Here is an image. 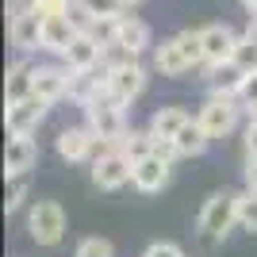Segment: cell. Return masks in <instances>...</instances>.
Segmentation results:
<instances>
[{
    "instance_id": "13",
    "label": "cell",
    "mask_w": 257,
    "mask_h": 257,
    "mask_svg": "<svg viewBox=\"0 0 257 257\" xmlns=\"http://www.w3.org/2000/svg\"><path fill=\"white\" fill-rule=\"evenodd\" d=\"M73 85V69L69 65H39L35 69V96H43L46 104L50 100H62Z\"/></svg>"
},
{
    "instance_id": "35",
    "label": "cell",
    "mask_w": 257,
    "mask_h": 257,
    "mask_svg": "<svg viewBox=\"0 0 257 257\" xmlns=\"http://www.w3.org/2000/svg\"><path fill=\"white\" fill-rule=\"evenodd\" d=\"M249 107V123H257V104H246Z\"/></svg>"
},
{
    "instance_id": "15",
    "label": "cell",
    "mask_w": 257,
    "mask_h": 257,
    "mask_svg": "<svg viewBox=\"0 0 257 257\" xmlns=\"http://www.w3.org/2000/svg\"><path fill=\"white\" fill-rule=\"evenodd\" d=\"M35 161H39V146H35L31 135H12L8 150H4V169L8 173H31Z\"/></svg>"
},
{
    "instance_id": "29",
    "label": "cell",
    "mask_w": 257,
    "mask_h": 257,
    "mask_svg": "<svg viewBox=\"0 0 257 257\" xmlns=\"http://www.w3.org/2000/svg\"><path fill=\"white\" fill-rule=\"evenodd\" d=\"M81 4H85L96 20H100V16H123V8H127L123 0H81Z\"/></svg>"
},
{
    "instance_id": "14",
    "label": "cell",
    "mask_w": 257,
    "mask_h": 257,
    "mask_svg": "<svg viewBox=\"0 0 257 257\" xmlns=\"http://www.w3.org/2000/svg\"><path fill=\"white\" fill-rule=\"evenodd\" d=\"M242 81H246V69L238 62H223V65H211V69H207V88H211V96L234 100L238 92H242Z\"/></svg>"
},
{
    "instance_id": "25",
    "label": "cell",
    "mask_w": 257,
    "mask_h": 257,
    "mask_svg": "<svg viewBox=\"0 0 257 257\" xmlns=\"http://www.w3.org/2000/svg\"><path fill=\"white\" fill-rule=\"evenodd\" d=\"M69 23L77 27V35H92V27H96V16L81 4V0H73V8H69Z\"/></svg>"
},
{
    "instance_id": "19",
    "label": "cell",
    "mask_w": 257,
    "mask_h": 257,
    "mask_svg": "<svg viewBox=\"0 0 257 257\" xmlns=\"http://www.w3.org/2000/svg\"><path fill=\"white\" fill-rule=\"evenodd\" d=\"M115 46H123V50H131V54H142L146 46H150V27H146L142 20H135V16H119Z\"/></svg>"
},
{
    "instance_id": "26",
    "label": "cell",
    "mask_w": 257,
    "mask_h": 257,
    "mask_svg": "<svg viewBox=\"0 0 257 257\" xmlns=\"http://www.w3.org/2000/svg\"><path fill=\"white\" fill-rule=\"evenodd\" d=\"M234 62L242 65V69H246V73H257V43H253V39H238Z\"/></svg>"
},
{
    "instance_id": "17",
    "label": "cell",
    "mask_w": 257,
    "mask_h": 257,
    "mask_svg": "<svg viewBox=\"0 0 257 257\" xmlns=\"http://www.w3.org/2000/svg\"><path fill=\"white\" fill-rule=\"evenodd\" d=\"M73 39H77V27L69 23V16H50V20H43V50L65 54Z\"/></svg>"
},
{
    "instance_id": "8",
    "label": "cell",
    "mask_w": 257,
    "mask_h": 257,
    "mask_svg": "<svg viewBox=\"0 0 257 257\" xmlns=\"http://www.w3.org/2000/svg\"><path fill=\"white\" fill-rule=\"evenodd\" d=\"M8 39H12V46H20V50H43V16H39L31 4L16 8L12 20H8Z\"/></svg>"
},
{
    "instance_id": "20",
    "label": "cell",
    "mask_w": 257,
    "mask_h": 257,
    "mask_svg": "<svg viewBox=\"0 0 257 257\" xmlns=\"http://www.w3.org/2000/svg\"><path fill=\"white\" fill-rule=\"evenodd\" d=\"M23 96H35V69L27 62H16L8 69V81H4V100L16 104V100H23Z\"/></svg>"
},
{
    "instance_id": "10",
    "label": "cell",
    "mask_w": 257,
    "mask_h": 257,
    "mask_svg": "<svg viewBox=\"0 0 257 257\" xmlns=\"http://www.w3.org/2000/svg\"><path fill=\"white\" fill-rule=\"evenodd\" d=\"M200 127L211 135V139H223V135H230L234 131V123H238V107H234V100H226V96H211L204 107H200Z\"/></svg>"
},
{
    "instance_id": "5",
    "label": "cell",
    "mask_w": 257,
    "mask_h": 257,
    "mask_svg": "<svg viewBox=\"0 0 257 257\" xmlns=\"http://www.w3.org/2000/svg\"><path fill=\"white\" fill-rule=\"evenodd\" d=\"M142 88H146V69L139 65V58L115 65V69H107V96L115 100V104L127 107L131 100L142 96Z\"/></svg>"
},
{
    "instance_id": "34",
    "label": "cell",
    "mask_w": 257,
    "mask_h": 257,
    "mask_svg": "<svg viewBox=\"0 0 257 257\" xmlns=\"http://www.w3.org/2000/svg\"><path fill=\"white\" fill-rule=\"evenodd\" d=\"M246 39H253V43H257V20L249 23V31H246Z\"/></svg>"
},
{
    "instance_id": "18",
    "label": "cell",
    "mask_w": 257,
    "mask_h": 257,
    "mask_svg": "<svg viewBox=\"0 0 257 257\" xmlns=\"http://www.w3.org/2000/svg\"><path fill=\"white\" fill-rule=\"evenodd\" d=\"M188 119H192V115H188L184 107H177V104L158 107V111L150 115V135H154V139H177Z\"/></svg>"
},
{
    "instance_id": "36",
    "label": "cell",
    "mask_w": 257,
    "mask_h": 257,
    "mask_svg": "<svg viewBox=\"0 0 257 257\" xmlns=\"http://www.w3.org/2000/svg\"><path fill=\"white\" fill-rule=\"evenodd\" d=\"M242 4H246V8L253 12V16H257V0H242Z\"/></svg>"
},
{
    "instance_id": "7",
    "label": "cell",
    "mask_w": 257,
    "mask_h": 257,
    "mask_svg": "<svg viewBox=\"0 0 257 257\" xmlns=\"http://www.w3.org/2000/svg\"><path fill=\"white\" fill-rule=\"evenodd\" d=\"M200 39H204V65H223V62H234V50H238V35L234 27L226 23H207L200 27Z\"/></svg>"
},
{
    "instance_id": "28",
    "label": "cell",
    "mask_w": 257,
    "mask_h": 257,
    "mask_svg": "<svg viewBox=\"0 0 257 257\" xmlns=\"http://www.w3.org/2000/svg\"><path fill=\"white\" fill-rule=\"evenodd\" d=\"M43 20H50V16H69V8H73V0H27Z\"/></svg>"
},
{
    "instance_id": "2",
    "label": "cell",
    "mask_w": 257,
    "mask_h": 257,
    "mask_svg": "<svg viewBox=\"0 0 257 257\" xmlns=\"http://www.w3.org/2000/svg\"><path fill=\"white\" fill-rule=\"evenodd\" d=\"M85 115H88V127L96 131V139L111 142V146H119V139L127 135V123H123V104H115V100L107 96H96L85 104Z\"/></svg>"
},
{
    "instance_id": "9",
    "label": "cell",
    "mask_w": 257,
    "mask_h": 257,
    "mask_svg": "<svg viewBox=\"0 0 257 257\" xmlns=\"http://www.w3.org/2000/svg\"><path fill=\"white\" fill-rule=\"evenodd\" d=\"M43 115H46L43 96H23V100H16V104H8L4 127H8V135H31V131L43 123Z\"/></svg>"
},
{
    "instance_id": "23",
    "label": "cell",
    "mask_w": 257,
    "mask_h": 257,
    "mask_svg": "<svg viewBox=\"0 0 257 257\" xmlns=\"http://www.w3.org/2000/svg\"><path fill=\"white\" fill-rule=\"evenodd\" d=\"M238 223L246 230H257V192H238Z\"/></svg>"
},
{
    "instance_id": "24",
    "label": "cell",
    "mask_w": 257,
    "mask_h": 257,
    "mask_svg": "<svg viewBox=\"0 0 257 257\" xmlns=\"http://www.w3.org/2000/svg\"><path fill=\"white\" fill-rule=\"evenodd\" d=\"M27 196V173H8V192H4V207L16 211Z\"/></svg>"
},
{
    "instance_id": "11",
    "label": "cell",
    "mask_w": 257,
    "mask_h": 257,
    "mask_svg": "<svg viewBox=\"0 0 257 257\" xmlns=\"http://www.w3.org/2000/svg\"><path fill=\"white\" fill-rule=\"evenodd\" d=\"M62 62L69 65L73 73H88V69L104 65V43L92 39V35H77L73 43H69V50L62 54Z\"/></svg>"
},
{
    "instance_id": "6",
    "label": "cell",
    "mask_w": 257,
    "mask_h": 257,
    "mask_svg": "<svg viewBox=\"0 0 257 257\" xmlns=\"http://www.w3.org/2000/svg\"><path fill=\"white\" fill-rule=\"evenodd\" d=\"M104 150H111V142L96 139L92 127H65L62 135H58V154H62L65 161H85V158L104 154Z\"/></svg>"
},
{
    "instance_id": "21",
    "label": "cell",
    "mask_w": 257,
    "mask_h": 257,
    "mask_svg": "<svg viewBox=\"0 0 257 257\" xmlns=\"http://www.w3.org/2000/svg\"><path fill=\"white\" fill-rule=\"evenodd\" d=\"M173 142H177V154H181V158H200V154L207 150L211 135L200 127V119H188V123L181 127V135H177Z\"/></svg>"
},
{
    "instance_id": "37",
    "label": "cell",
    "mask_w": 257,
    "mask_h": 257,
    "mask_svg": "<svg viewBox=\"0 0 257 257\" xmlns=\"http://www.w3.org/2000/svg\"><path fill=\"white\" fill-rule=\"evenodd\" d=\"M123 4H127V8H135V4H142V0H123Z\"/></svg>"
},
{
    "instance_id": "3",
    "label": "cell",
    "mask_w": 257,
    "mask_h": 257,
    "mask_svg": "<svg viewBox=\"0 0 257 257\" xmlns=\"http://www.w3.org/2000/svg\"><path fill=\"white\" fill-rule=\"evenodd\" d=\"M131 173H135V161L119 150V146L96 154V161H92V184H96V188H104V192L123 188V184L131 181Z\"/></svg>"
},
{
    "instance_id": "30",
    "label": "cell",
    "mask_w": 257,
    "mask_h": 257,
    "mask_svg": "<svg viewBox=\"0 0 257 257\" xmlns=\"http://www.w3.org/2000/svg\"><path fill=\"white\" fill-rule=\"evenodd\" d=\"M142 257H184V253H181L177 242H154V246H146Z\"/></svg>"
},
{
    "instance_id": "12",
    "label": "cell",
    "mask_w": 257,
    "mask_h": 257,
    "mask_svg": "<svg viewBox=\"0 0 257 257\" xmlns=\"http://www.w3.org/2000/svg\"><path fill=\"white\" fill-rule=\"evenodd\" d=\"M131 184L139 192H161L169 184V161L158 158V154H146V158L135 161V173H131Z\"/></svg>"
},
{
    "instance_id": "1",
    "label": "cell",
    "mask_w": 257,
    "mask_h": 257,
    "mask_svg": "<svg viewBox=\"0 0 257 257\" xmlns=\"http://www.w3.org/2000/svg\"><path fill=\"white\" fill-rule=\"evenodd\" d=\"M238 223V192H211L200 207V234L207 242H223V234Z\"/></svg>"
},
{
    "instance_id": "16",
    "label": "cell",
    "mask_w": 257,
    "mask_h": 257,
    "mask_svg": "<svg viewBox=\"0 0 257 257\" xmlns=\"http://www.w3.org/2000/svg\"><path fill=\"white\" fill-rule=\"evenodd\" d=\"M154 69L158 73H165V77H181L184 69H192V58L184 54V46H181V39L173 35V39H165V43L154 50Z\"/></svg>"
},
{
    "instance_id": "32",
    "label": "cell",
    "mask_w": 257,
    "mask_h": 257,
    "mask_svg": "<svg viewBox=\"0 0 257 257\" xmlns=\"http://www.w3.org/2000/svg\"><path fill=\"white\" fill-rule=\"evenodd\" d=\"M246 154H249V158H257V123H249V127H246Z\"/></svg>"
},
{
    "instance_id": "33",
    "label": "cell",
    "mask_w": 257,
    "mask_h": 257,
    "mask_svg": "<svg viewBox=\"0 0 257 257\" xmlns=\"http://www.w3.org/2000/svg\"><path fill=\"white\" fill-rule=\"evenodd\" d=\"M246 184L257 192V158H249V161H246Z\"/></svg>"
},
{
    "instance_id": "31",
    "label": "cell",
    "mask_w": 257,
    "mask_h": 257,
    "mask_svg": "<svg viewBox=\"0 0 257 257\" xmlns=\"http://www.w3.org/2000/svg\"><path fill=\"white\" fill-rule=\"evenodd\" d=\"M238 96L246 100V104H257V73H246V81H242V92Z\"/></svg>"
},
{
    "instance_id": "27",
    "label": "cell",
    "mask_w": 257,
    "mask_h": 257,
    "mask_svg": "<svg viewBox=\"0 0 257 257\" xmlns=\"http://www.w3.org/2000/svg\"><path fill=\"white\" fill-rule=\"evenodd\" d=\"M73 257H115V249H111L107 238H85V242L77 246Z\"/></svg>"
},
{
    "instance_id": "22",
    "label": "cell",
    "mask_w": 257,
    "mask_h": 257,
    "mask_svg": "<svg viewBox=\"0 0 257 257\" xmlns=\"http://www.w3.org/2000/svg\"><path fill=\"white\" fill-rule=\"evenodd\" d=\"M119 150L127 154L131 161H139V158H146V154H154V135H150V127H146V131H127V135L119 139Z\"/></svg>"
},
{
    "instance_id": "4",
    "label": "cell",
    "mask_w": 257,
    "mask_h": 257,
    "mask_svg": "<svg viewBox=\"0 0 257 257\" xmlns=\"http://www.w3.org/2000/svg\"><path fill=\"white\" fill-rule=\"evenodd\" d=\"M27 230H31V238L39 246H58L65 234V211L50 200H39L27 215Z\"/></svg>"
}]
</instances>
